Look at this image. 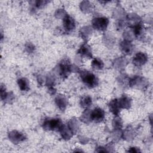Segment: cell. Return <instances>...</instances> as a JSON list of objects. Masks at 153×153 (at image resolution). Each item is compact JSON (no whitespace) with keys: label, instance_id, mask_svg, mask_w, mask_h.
Wrapping results in <instances>:
<instances>
[{"label":"cell","instance_id":"11","mask_svg":"<svg viewBox=\"0 0 153 153\" xmlns=\"http://www.w3.org/2000/svg\"><path fill=\"white\" fill-rule=\"evenodd\" d=\"M78 53L80 56L86 58H92V52L90 46L86 42L82 44L78 50Z\"/></svg>","mask_w":153,"mask_h":153},{"label":"cell","instance_id":"20","mask_svg":"<svg viewBox=\"0 0 153 153\" xmlns=\"http://www.w3.org/2000/svg\"><path fill=\"white\" fill-rule=\"evenodd\" d=\"M91 111L88 108L85 109L81 114V116L80 117V120L85 124H89L90 123H91Z\"/></svg>","mask_w":153,"mask_h":153},{"label":"cell","instance_id":"28","mask_svg":"<svg viewBox=\"0 0 153 153\" xmlns=\"http://www.w3.org/2000/svg\"><path fill=\"white\" fill-rule=\"evenodd\" d=\"M14 99V94H13L12 92H10V93H8L5 100L4 101H5L6 102H8V103H10L11 101H13Z\"/></svg>","mask_w":153,"mask_h":153},{"label":"cell","instance_id":"4","mask_svg":"<svg viewBox=\"0 0 153 153\" xmlns=\"http://www.w3.org/2000/svg\"><path fill=\"white\" fill-rule=\"evenodd\" d=\"M71 65L70 63V61L69 59H63L59 65V75L62 78H66L69 75L71 71Z\"/></svg>","mask_w":153,"mask_h":153},{"label":"cell","instance_id":"10","mask_svg":"<svg viewBox=\"0 0 153 153\" xmlns=\"http://www.w3.org/2000/svg\"><path fill=\"white\" fill-rule=\"evenodd\" d=\"M120 48L124 54L130 55L132 53L134 50V47L131 41L124 39L120 42Z\"/></svg>","mask_w":153,"mask_h":153},{"label":"cell","instance_id":"3","mask_svg":"<svg viewBox=\"0 0 153 153\" xmlns=\"http://www.w3.org/2000/svg\"><path fill=\"white\" fill-rule=\"evenodd\" d=\"M149 85V82L146 78L140 76H134L129 78L128 85L139 89H144Z\"/></svg>","mask_w":153,"mask_h":153},{"label":"cell","instance_id":"15","mask_svg":"<svg viewBox=\"0 0 153 153\" xmlns=\"http://www.w3.org/2000/svg\"><path fill=\"white\" fill-rule=\"evenodd\" d=\"M108 106H109V111L114 115L117 116L119 115L121 108L120 107V105L118 103V100L117 99H114L111 100L108 104Z\"/></svg>","mask_w":153,"mask_h":153},{"label":"cell","instance_id":"18","mask_svg":"<svg viewBox=\"0 0 153 153\" xmlns=\"http://www.w3.org/2000/svg\"><path fill=\"white\" fill-rule=\"evenodd\" d=\"M91 33H92L91 27L89 26H84L81 28L79 30L80 36L85 41H87L89 39V38L91 35Z\"/></svg>","mask_w":153,"mask_h":153},{"label":"cell","instance_id":"25","mask_svg":"<svg viewBox=\"0 0 153 153\" xmlns=\"http://www.w3.org/2000/svg\"><path fill=\"white\" fill-rule=\"evenodd\" d=\"M112 125L114 129H121L123 127V122L121 118L118 115L115 116V117L114 118Z\"/></svg>","mask_w":153,"mask_h":153},{"label":"cell","instance_id":"30","mask_svg":"<svg viewBox=\"0 0 153 153\" xmlns=\"http://www.w3.org/2000/svg\"><path fill=\"white\" fill-rule=\"evenodd\" d=\"M97 149H96L95 151L97 152H108L107 150L106 149V148H104V147H102V146H99L97 148Z\"/></svg>","mask_w":153,"mask_h":153},{"label":"cell","instance_id":"13","mask_svg":"<svg viewBox=\"0 0 153 153\" xmlns=\"http://www.w3.org/2000/svg\"><path fill=\"white\" fill-rule=\"evenodd\" d=\"M127 25L129 26L130 28L134 27V26L142 23L141 19L139 16L136 14H128L127 17Z\"/></svg>","mask_w":153,"mask_h":153},{"label":"cell","instance_id":"8","mask_svg":"<svg viewBox=\"0 0 153 153\" xmlns=\"http://www.w3.org/2000/svg\"><path fill=\"white\" fill-rule=\"evenodd\" d=\"M9 139L14 143L17 144L26 139V137L24 134L16 130L11 131L8 134Z\"/></svg>","mask_w":153,"mask_h":153},{"label":"cell","instance_id":"26","mask_svg":"<svg viewBox=\"0 0 153 153\" xmlns=\"http://www.w3.org/2000/svg\"><path fill=\"white\" fill-rule=\"evenodd\" d=\"M25 49L27 53H32L35 50V47L34 45L33 44H32L31 42H27L25 45Z\"/></svg>","mask_w":153,"mask_h":153},{"label":"cell","instance_id":"22","mask_svg":"<svg viewBox=\"0 0 153 153\" xmlns=\"http://www.w3.org/2000/svg\"><path fill=\"white\" fill-rule=\"evenodd\" d=\"M68 127L70 128V129L72 130V131L73 132L74 134L76 133L79 128V123L78 122V121L76 120V119L75 118H72L71 119L68 124Z\"/></svg>","mask_w":153,"mask_h":153},{"label":"cell","instance_id":"7","mask_svg":"<svg viewBox=\"0 0 153 153\" xmlns=\"http://www.w3.org/2000/svg\"><path fill=\"white\" fill-rule=\"evenodd\" d=\"M147 61H148V56L146 54L142 52H139L136 53L132 60V62L133 65L137 67H140L144 65Z\"/></svg>","mask_w":153,"mask_h":153},{"label":"cell","instance_id":"27","mask_svg":"<svg viewBox=\"0 0 153 153\" xmlns=\"http://www.w3.org/2000/svg\"><path fill=\"white\" fill-rule=\"evenodd\" d=\"M8 93L6 91V89L5 86H4L2 84L1 86V98L2 100H4Z\"/></svg>","mask_w":153,"mask_h":153},{"label":"cell","instance_id":"17","mask_svg":"<svg viewBox=\"0 0 153 153\" xmlns=\"http://www.w3.org/2000/svg\"><path fill=\"white\" fill-rule=\"evenodd\" d=\"M59 131L62 137L65 140L70 139L72 137L73 134H74L68 125L64 124Z\"/></svg>","mask_w":153,"mask_h":153},{"label":"cell","instance_id":"19","mask_svg":"<svg viewBox=\"0 0 153 153\" xmlns=\"http://www.w3.org/2000/svg\"><path fill=\"white\" fill-rule=\"evenodd\" d=\"M17 84L19 88L22 91H27L29 90V82L26 78H21L17 80Z\"/></svg>","mask_w":153,"mask_h":153},{"label":"cell","instance_id":"24","mask_svg":"<svg viewBox=\"0 0 153 153\" xmlns=\"http://www.w3.org/2000/svg\"><path fill=\"white\" fill-rule=\"evenodd\" d=\"M114 66L115 68L118 69H123L124 67L126 66V65L127 63V60L124 58V57H120L118 59H117L114 62Z\"/></svg>","mask_w":153,"mask_h":153},{"label":"cell","instance_id":"6","mask_svg":"<svg viewBox=\"0 0 153 153\" xmlns=\"http://www.w3.org/2000/svg\"><path fill=\"white\" fill-rule=\"evenodd\" d=\"M105 116V111L100 108H96L91 112V121L100 123L102 121Z\"/></svg>","mask_w":153,"mask_h":153},{"label":"cell","instance_id":"21","mask_svg":"<svg viewBox=\"0 0 153 153\" xmlns=\"http://www.w3.org/2000/svg\"><path fill=\"white\" fill-rule=\"evenodd\" d=\"M92 104L91 97L89 96H85L80 100V105L82 108L88 109Z\"/></svg>","mask_w":153,"mask_h":153},{"label":"cell","instance_id":"5","mask_svg":"<svg viewBox=\"0 0 153 153\" xmlns=\"http://www.w3.org/2000/svg\"><path fill=\"white\" fill-rule=\"evenodd\" d=\"M109 24V20L105 17H97L92 20V26L94 29L104 31L106 29Z\"/></svg>","mask_w":153,"mask_h":153},{"label":"cell","instance_id":"16","mask_svg":"<svg viewBox=\"0 0 153 153\" xmlns=\"http://www.w3.org/2000/svg\"><path fill=\"white\" fill-rule=\"evenodd\" d=\"M130 29H132L133 35L136 38L140 39L143 38L144 33V26L142 23H140Z\"/></svg>","mask_w":153,"mask_h":153},{"label":"cell","instance_id":"23","mask_svg":"<svg viewBox=\"0 0 153 153\" xmlns=\"http://www.w3.org/2000/svg\"><path fill=\"white\" fill-rule=\"evenodd\" d=\"M103 62L99 58H94L91 63L92 68L94 70H101L103 68Z\"/></svg>","mask_w":153,"mask_h":153},{"label":"cell","instance_id":"12","mask_svg":"<svg viewBox=\"0 0 153 153\" xmlns=\"http://www.w3.org/2000/svg\"><path fill=\"white\" fill-rule=\"evenodd\" d=\"M55 103L60 110L64 111L68 105V99L65 96L59 94L56 97Z\"/></svg>","mask_w":153,"mask_h":153},{"label":"cell","instance_id":"14","mask_svg":"<svg viewBox=\"0 0 153 153\" xmlns=\"http://www.w3.org/2000/svg\"><path fill=\"white\" fill-rule=\"evenodd\" d=\"M118 100V103L121 109H128L131 105V99L127 95H123Z\"/></svg>","mask_w":153,"mask_h":153},{"label":"cell","instance_id":"9","mask_svg":"<svg viewBox=\"0 0 153 153\" xmlns=\"http://www.w3.org/2000/svg\"><path fill=\"white\" fill-rule=\"evenodd\" d=\"M63 27L66 32H71L75 27V20L69 15L66 14L63 20Z\"/></svg>","mask_w":153,"mask_h":153},{"label":"cell","instance_id":"1","mask_svg":"<svg viewBox=\"0 0 153 153\" xmlns=\"http://www.w3.org/2000/svg\"><path fill=\"white\" fill-rule=\"evenodd\" d=\"M79 76L82 82L88 88H92L98 85V79L92 72L86 71H79Z\"/></svg>","mask_w":153,"mask_h":153},{"label":"cell","instance_id":"2","mask_svg":"<svg viewBox=\"0 0 153 153\" xmlns=\"http://www.w3.org/2000/svg\"><path fill=\"white\" fill-rule=\"evenodd\" d=\"M64 124L60 118H45L42 123V128L45 130L59 131Z\"/></svg>","mask_w":153,"mask_h":153},{"label":"cell","instance_id":"29","mask_svg":"<svg viewBox=\"0 0 153 153\" xmlns=\"http://www.w3.org/2000/svg\"><path fill=\"white\" fill-rule=\"evenodd\" d=\"M127 152H140V149L139 148H137V147H130L128 150L127 151Z\"/></svg>","mask_w":153,"mask_h":153}]
</instances>
